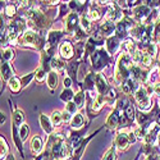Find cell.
I'll return each mask as SVG.
<instances>
[{
	"label": "cell",
	"mask_w": 160,
	"mask_h": 160,
	"mask_svg": "<svg viewBox=\"0 0 160 160\" xmlns=\"http://www.w3.org/2000/svg\"><path fill=\"white\" fill-rule=\"evenodd\" d=\"M109 63H110L109 54L104 49H99L92 54V67H94V69L101 71Z\"/></svg>",
	"instance_id": "6da1fadb"
},
{
	"label": "cell",
	"mask_w": 160,
	"mask_h": 160,
	"mask_svg": "<svg viewBox=\"0 0 160 160\" xmlns=\"http://www.w3.org/2000/svg\"><path fill=\"white\" fill-rule=\"evenodd\" d=\"M135 98H136V101L138 102V106L141 110H149L151 108V99L148 95L145 88L140 87V90L135 92Z\"/></svg>",
	"instance_id": "7a4b0ae2"
},
{
	"label": "cell",
	"mask_w": 160,
	"mask_h": 160,
	"mask_svg": "<svg viewBox=\"0 0 160 160\" xmlns=\"http://www.w3.org/2000/svg\"><path fill=\"white\" fill-rule=\"evenodd\" d=\"M121 121H122V115H121V110H113L112 114L109 115L108 121L105 123V127L109 129H115L118 126H121Z\"/></svg>",
	"instance_id": "3957f363"
},
{
	"label": "cell",
	"mask_w": 160,
	"mask_h": 160,
	"mask_svg": "<svg viewBox=\"0 0 160 160\" xmlns=\"http://www.w3.org/2000/svg\"><path fill=\"white\" fill-rule=\"evenodd\" d=\"M100 132V129H98L95 133H92L91 136H88L86 140H83L81 143H79V146L77 149H74V151H73V154H72V158H71V160H79L81 159V156H82V154H83V151H85V149H86V145L91 141V138L94 137V136H96L98 133Z\"/></svg>",
	"instance_id": "277c9868"
},
{
	"label": "cell",
	"mask_w": 160,
	"mask_h": 160,
	"mask_svg": "<svg viewBox=\"0 0 160 160\" xmlns=\"http://www.w3.org/2000/svg\"><path fill=\"white\" fill-rule=\"evenodd\" d=\"M115 145H117V148L121 149V150L128 149V146L131 145V142H129V138H128V133L126 131H121L117 135V137H115Z\"/></svg>",
	"instance_id": "5b68a950"
},
{
	"label": "cell",
	"mask_w": 160,
	"mask_h": 160,
	"mask_svg": "<svg viewBox=\"0 0 160 160\" xmlns=\"http://www.w3.org/2000/svg\"><path fill=\"white\" fill-rule=\"evenodd\" d=\"M151 16V12H150V8L146 7V5H140L135 9V17L136 19L140 22V23H143L146 22V18Z\"/></svg>",
	"instance_id": "8992f818"
},
{
	"label": "cell",
	"mask_w": 160,
	"mask_h": 160,
	"mask_svg": "<svg viewBox=\"0 0 160 160\" xmlns=\"http://www.w3.org/2000/svg\"><path fill=\"white\" fill-rule=\"evenodd\" d=\"M59 54H60V57L63 59H71L73 57V54H74V49H73L72 44L68 42V41L62 42V45L59 48Z\"/></svg>",
	"instance_id": "52a82bcc"
},
{
	"label": "cell",
	"mask_w": 160,
	"mask_h": 160,
	"mask_svg": "<svg viewBox=\"0 0 160 160\" xmlns=\"http://www.w3.org/2000/svg\"><path fill=\"white\" fill-rule=\"evenodd\" d=\"M65 27H67V32H69V33H72L76 28H77V23H78V17H77V14L74 12H72V13H69L68 14V17H67V19H65Z\"/></svg>",
	"instance_id": "ba28073f"
},
{
	"label": "cell",
	"mask_w": 160,
	"mask_h": 160,
	"mask_svg": "<svg viewBox=\"0 0 160 160\" xmlns=\"http://www.w3.org/2000/svg\"><path fill=\"white\" fill-rule=\"evenodd\" d=\"M95 85H96V88H98V92L104 96L106 95V92H108V83H106L105 78L101 76V74H96V78H95Z\"/></svg>",
	"instance_id": "9c48e42d"
},
{
	"label": "cell",
	"mask_w": 160,
	"mask_h": 160,
	"mask_svg": "<svg viewBox=\"0 0 160 160\" xmlns=\"http://www.w3.org/2000/svg\"><path fill=\"white\" fill-rule=\"evenodd\" d=\"M31 151L35 155H38L42 151V140L40 136H33L31 140Z\"/></svg>",
	"instance_id": "30bf717a"
},
{
	"label": "cell",
	"mask_w": 160,
	"mask_h": 160,
	"mask_svg": "<svg viewBox=\"0 0 160 160\" xmlns=\"http://www.w3.org/2000/svg\"><path fill=\"white\" fill-rule=\"evenodd\" d=\"M106 48H108V51L110 52V54H114L119 48V37H117V36L109 37L108 40H106Z\"/></svg>",
	"instance_id": "8fae6325"
},
{
	"label": "cell",
	"mask_w": 160,
	"mask_h": 160,
	"mask_svg": "<svg viewBox=\"0 0 160 160\" xmlns=\"http://www.w3.org/2000/svg\"><path fill=\"white\" fill-rule=\"evenodd\" d=\"M10 78H13V71L10 68V65L7 62H2V79L9 82Z\"/></svg>",
	"instance_id": "7c38bea8"
},
{
	"label": "cell",
	"mask_w": 160,
	"mask_h": 160,
	"mask_svg": "<svg viewBox=\"0 0 160 160\" xmlns=\"http://www.w3.org/2000/svg\"><path fill=\"white\" fill-rule=\"evenodd\" d=\"M40 124H41L42 129L46 133H51L52 132V123H51V119H49L45 114H40Z\"/></svg>",
	"instance_id": "4fadbf2b"
},
{
	"label": "cell",
	"mask_w": 160,
	"mask_h": 160,
	"mask_svg": "<svg viewBox=\"0 0 160 160\" xmlns=\"http://www.w3.org/2000/svg\"><path fill=\"white\" fill-rule=\"evenodd\" d=\"M115 28H117V26H115V24H114V22H112V21H106L105 23H102V24H101V27H100L101 33H102V35H105V36L112 35V33L115 31Z\"/></svg>",
	"instance_id": "5bb4252c"
},
{
	"label": "cell",
	"mask_w": 160,
	"mask_h": 160,
	"mask_svg": "<svg viewBox=\"0 0 160 160\" xmlns=\"http://www.w3.org/2000/svg\"><path fill=\"white\" fill-rule=\"evenodd\" d=\"M95 78H96V74H94V73H88L86 77H85V82H83V86H85V88L87 90V91H92L95 88Z\"/></svg>",
	"instance_id": "9a60e30c"
},
{
	"label": "cell",
	"mask_w": 160,
	"mask_h": 160,
	"mask_svg": "<svg viewBox=\"0 0 160 160\" xmlns=\"http://www.w3.org/2000/svg\"><path fill=\"white\" fill-rule=\"evenodd\" d=\"M83 122H85L83 115H82V114H79V113H77V114H74L73 118H72L71 126H72V128L78 129V128H81V127L83 126Z\"/></svg>",
	"instance_id": "2e32d148"
},
{
	"label": "cell",
	"mask_w": 160,
	"mask_h": 160,
	"mask_svg": "<svg viewBox=\"0 0 160 160\" xmlns=\"http://www.w3.org/2000/svg\"><path fill=\"white\" fill-rule=\"evenodd\" d=\"M50 67L52 69H54V72L55 71H63L64 68H65V63L63 62V60H59L58 58H52L51 60H50Z\"/></svg>",
	"instance_id": "e0dca14e"
},
{
	"label": "cell",
	"mask_w": 160,
	"mask_h": 160,
	"mask_svg": "<svg viewBox=\"0 0 160 160\" xmlns=\"http://www.w3.org/2000/svg\"><path fill=\"white\" fill-rule=\"evenodd\" d=\"M48 85L51 90H55L58 86V74L57 72H50L48 76Z\"/></svg>",
	"instance_id": "ac0fdd59"
},
{
	"label": "cell",
	"mask_w": 160,
	"mask_h": 160,
	"mask_svg": "<svg viewBox=\"0 0 160 160\" xmlns=\"http://www.w3.org/2000/svg\"><path fill=\"white\" fill-rule=\"evenodd\" d=\"M8 83H9V88L12 90V92H18L21 90V87H22V83H21V81L17 77L10 78Z\"/></svg>",
	"instance_id": "d6986e66"
},
{
	"label": "cell",
	"mask_w": 160,
	"mask_h": 160,
	"mask_svg": "<svg viewBox=\"0 0 160 160\" xmlns=\"http://www.w3.org/2000/svg\"><path fill=\"white\" fill-rule=\"evenodd\" d=\"M60 99L63 101H67V102H71L72 99H74V94H73V91L71 88H65L63 90L62 92V95H60Z\"/></svg>",
	"instance_id": "ffe728a7"
},
{
	"label": "cell",
	"mask_w": 160,
	"mask_h": 160,
	"mask_svg": "<svg viewBox=\"0 0 160 160\" xmlns=\"http://www.w3.org/2000/svg\"><path fill=\"white\" fill-rule=\"evenodd\" d=\"M140 64H141L142 67H145V68H149L150 64H151V57H150L146 51H142V57H141Z\"/></svg>",
	"instance_id": "44dd1931"
},
{
	"label": "cell",
	"mask_w": 160,
	"mask_h": 160,
	"mask_svg": "<svg viewBox=\"0 0 160 160\" xmlns=\"http://www.w3.org/2000/svg\"><path fill=\"white\" fill-rule=\"evenodd\" d=\"M7 152H8V145L5 138L2 136V138H0V156H2V160L3 158H7Z\"/></svg>",
	"instance_id": "7402d4cb"
},
{
	"label": "cell",
	"mask_w": 160,
	"mask_h": 160,
	"mask_svg": "<svg viewBox=\"0 0 160 160\" xmlns=\"http://www.w3.org/2000/svg\"><path fill=\"white\" fill-rule=\"evenodd\" d=\"M102 160H117V155H115V146H112V148L105 152V155L102 156Z\"/></svg>",
	"instance_id": "603a6c76"
},
{
	"label": "cell",
	"mask_w": 160,
	"mask_h": 160,
	"mask_svg": "<svg viewBox=\"0 0 160 160\" xmlns=\"http://www.w3.org/2000/svg\"><path fill=\"white\" fill-rule=\"evenodd\" d=\"M83 102H85V94L82 91H79L74 95V104L78 106V108H81L83 105Z\"/></svg>",
	"instance_id": "cb8c5ba5"
},
{
	"label": "cell",
	"mask_w": 160,
	"mask_h": 160,
	"mask_svg": "<svg viewBox=\"0 0 160 160\" xmlns=\"http://www.w3.org/2000/svg\"><path fill=\"white\" fill-rule=\"evenodd\" d=\"M63 121V117H62V113H59V112H52V114H51V123L54 124V126H58V124H60V122Z\"/></svg>",
	"instance_id": "d4e9b609"
},
{
	"label": "cell",
	"mask_w": 160,
	"mask_h": 160,
	"mask_svg": "<svg viewBox=\"0 0 160 160\" xmlns=\"http://www.w3.org/2000/svg\"><path fill=\"white\" fill-rule=\"evenodd\" d=\"M81 26L82 28L85 30V32H90L91 31V23H90V19L87 16H82L81 17Z\"/></svg>",
	"instance_id": "484cf974"
},
{
	"label": "cell",
	"mask_w": 160,
	"mask_h": 160,
	"mask_svg": "<svg viewBox=\"0 0 160 160\" xmlns=\"http://www.w3.org/2000/svg\"><path fill=\"white\" fill-rule=\"evenodd\" d=\"M14 58V51L12 49H5L3 51V55H2V62H8L10 59Z\"/></svg>",
	"instance_id": "4316f807"
},
{
	"label": "cell",
	"mask_w": 160,
	"mask_h": 160,
	"mask_svg": "<svg viewBox=\"0 0 160 160\" xmlns=\"http://www.w3.org/2000/svg\"><path fill=\"white\" fill-rule=\"evenodd\" d=\"M28 132H30V129H28V126H27V124H23V126L19 128V137H21L22 141H26V140H27V137H28Z\"/></svg>",
	"instance_id": "83f0119b"
},
{
	"label": "cell",
	"mask_w": 160,
	"mask_h": 160,
	"mask_svg": "<svg viewBox=\"0 0 160 160\" xmlns=\"http://www.w3.org/2000/svg\"><path fill=\"white\" fill-rule=\"evenodd\" d=\"M124 49L128 51V52H135L136 51V44L132 41V40L129 38V40H126V42H124Z\"/></svg>",
	"instance_id": "f1b7e54d"
},
{
	"label": "cell",
	"mask_w": 160,
	"mask_h": 160,
	"mask_svg": "<svg viewBox=\"0 0 160 160\" xmlns=\"http://www.w3.org/2000/svg\"><path fill=\"white\" fill-rule=\"evenodd\" d=\"M33 77H36V72H35V73H30L28 76H24V77H22V81H21L22 86H23V87H26V86H27V85L31 82V79H32Z\"/></svg>",
	"instance_id": "f546056e"
},
{
	"label": "cell",
	"mask_w": 160,
	"mask_h": 160,
	"mask_svg": "<svg viewBox=\"0 0 160 160\" xmlns=\"http://www.w3.org/2000/svg\"><path fill=\"white\" fill-rule=\"evenodd\" d=\"M77 108L78 106L74 104V101H71V102H67V106H65V110L71 113V114H74L77 112Z\"/></svg>",
	"instance_id": "4dcf8cb0"
},
{
	"label": "cell",
	"mask_w": 160,
	"mask_h": 160,
	"mask_svg": "<svg viewBox=\"0 0 160 160\" xmlns=\"http://www.w3.org/2000/svg\"><path fill=\"white\" fill-rule=\"evenodd\" d=\"M145 49H146V52L152 58V57H155V54H156V46L154 45V44H149V45H146L145 46Z\"/></svg>",
	"instance_id": "1f68e13d"
},
{
	"label": "cell",
	"mask_w": 160,
	"mask_h": 160,
	"mask_svg": "<svg viewBox=\"0 0 160 160\" xmlns=\"http://www.w3.org/2000/svg\"><path fill=\"white\" fill-rule=\"evenodd\" d=\"M154 38L156 41H160V19L154 26Z\"/></svg>",
	"instance_id": "d6a6232c"
},
{
	"label": "cell",
	"mask_w": 160,
	"mask_h": 160,
	"mask_svg": "<svg viewBox=\"0 0 160 160\" xmlns=\"http://www.w3.org/2000/svg\"><path fill=\"white\" fill-rule=\"evenodd\" d=\"M16 10H17V8H16V5H13V4H9V5L5 7V13H7V16H9V17L14 16Z\"/></svg>",
	"instance_id": "836d02e7"
},
{
	"label": "cell",
	"mask_w": 160,
	"mask_h": 160,
	"mask_svg": "<svg viewBox=\"0 0 160 160\" xmlns=\"http://www.w3.org/2000/svg\"><path fill=\"white\" fill-rule=\"evenodd\" d=\"M87 17H88V19H91V21H96V19L100 18V13H99V10H96V9H92V10H90V13L87 14Z\"/></svg>",
	"instance_id": "e575fe53"
},
{
	"label": "cell",
	"mask_w": 160,
	"mask_h": 160,
	"mask_svg": "<svg viewBox=\"0 0 160 160\" xmlns=\"http://www.w3.org/2000/svg\"><path fill=\"white\" fill-rule=\"evenodd\" d=\"M45 74H46V72H45L44 69L36 71V81H37V82H42L44 78H45Z\"/></svg>",
	"instance_id": "d590c367"
},
{
	"label": "cell",
	"mask_w": 160,
	"mask_h": 160,
	"mask_svg": "<svg viewBox=\"0 0 160 160\" xmlns=\"http://www.w3.org/2000/svg\"><path fill=\"white\" fill-rule=\"evenodd\" d=\"M35 160H55V159L51 156V154H50L49 151H45V154H42V155L37 156Z\"/></svg>",
	"instance_id": "8d00e7d4"
},
{
	"label": "cell",
	"mask_w": 160,
	"mask_h": 160,
	"mask_svg": "<svg viewBox=\"0 0 160 160\" xmlns=\"http://www.w3.org/2000/svg\"><path fill=\"white\" fill-rule=\"evenodd\" d=\"M62 117H63V121L64 122H72V115H71V113H68L67 110L62 113Z\"/></svg>",
	"instance_id": "74e56055"
},
{
	"label": "cell",
	"mask_w": 160,
	"mask_h": 160,
	"mask_svg": "<svg viewBox=\"0 0 160 160\" xmlns=\"http://www.w3.org/2000/svg\"><path fill=\"white\" fill-rule=\"evenodd\" d=\"M63 83H64V87H65V88H69L71 85H72V78H71V77H65L64 81H63Z\"/></svg>",
	"instance_id": "f35d334b"
},
{
	"label": "cell",
	"mask_w": 160,
	"mask_h": 160,
	"mask_svg": "<svg viewBox=\"0 0 160 160\" xmlns=\"http://www.w3.org/2000/svg\"><path fill=\"white\" fill-rule=\"evenodd\" d=\"M156 74H158V69H154V71L151 72V77H150V82H151V83H155V81H156Z\"/></svg>",
	"instance_id": "ab89813d"
},
{
	"label": "cell",
	"mask_w": 160,
	"mask_h": 160,
	"mask_svg": "<svg viewBox=\"0 0 160 160\" xmlns=\"http://www.w3.org/2000/svg\"><path fill=\"white\" fill-rule=\"evenodd\" d=\"M154 92H155L158 96H160V83H156V85H155V87H154Z\"/></svg>",
	"instance_id": "60d3db41"
},
{
	"label": "cell",
	"mask_w": 160,
	"mask_h": 160,
	"mask_svg": "<svg viewBox=\"0 0 160 160\" xmlns=\"http://www.w3.org/2000/svg\"><path fill=\"white\" fill-rule=\"evenodd\" d=\"M5 160H16V158H14V155H8L5 158Z\"/></svg>",
	"instance_id": "b9f144b4"
}]
</instances>
